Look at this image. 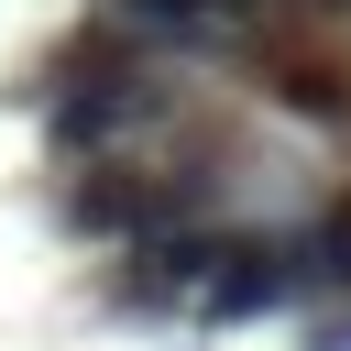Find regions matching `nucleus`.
<instances>
[{
	"mask_svg": "<svg viewBox=\"0 0 351 351\" xmlns=\"http://www.w3.org/2000/svg\"><path fill=\"white\" fill-rule=\"evenodd\" d=\"M154 110H165L154 66H132V55H88L77 77H55V99H44V132H55V154H88V143H110V132L154 121Z\"/></svg>",
	"mask_w": 351,
	"mask_h": 351,
	"instance_id": "nucleus-1",
	"label": "nucleus"
},
{
	"mask_svg": "<svg viewBox=\"0 0 351 351\" xmlns=\"http://www.w3.org/2000/svg\"><path fill=\"white\" fill-rule=\"evenodd\" d=\"M296 296H318L307 241H230V263H219V285H208L197 307H208V318H274V307H296Z\"/></svg>",
	"mask_w": 351,
	"mask_h": 351,
	"instance_id": "nucleus-2",
	"label": "nucleus"
},
{
	"mask_svg": "<svg viewBox=\"0 0 351 351\" xmlns=\"http://www.w3.org/2000/svg\"><path fill=\"white\" fill-rule=\"evenodd\" d=\"M230 263V230H154L143 241V274H132V307H165V296H208Z\"/></svg>",
	"mask_w": 351,
	"mask_h": 351,
	"instance_id": "nucleus-3",
	"label": "nucleus"
},
{
	"mask_svg": "<svg viewBox=\"0 0 351 351\" xmlns=\"http://www.w3.org/2000/svg\"><path fill=\"white\" fill-rule=\"evenodd\" d=\"M110 22H132V33H208L219 0H110Z\"/></svg>",
	"mask_w": 351,
	"mask_h": 351,
	"instance_id": "nucleus-4",
	"label": "nucleus"
},
{
	"mask_svg": "<svg viewBox=\"0 0 351 351\" xmlns=\"http://www.w3.org/2000/svg\"><path fill=\"white\" fill-rule=\"evenodd\" d=\"M307 274H318V285H351V197L307 230Z\"/></svg>",
	"mask_w": 351,
	"mask_h": 351,
	"instance_id": "nucleus-5",
	"label": "nucleus"
},
{
	"mask_svg": "<svg viewBox=\"0 0 351 351\" xmlns=\"http://www.w3.org/2000/svg\"><path fill=\"white\" fill-rule=\"evenodd\" d=\"M307 351H351V318H318V329H307Z\"/></svg>",
	"mask_w": 351,
	"mask_h": 351,
	"instance_id": "nucleus-6",
	"label": "nucleus"
},
{
	"mask_svg": "<svg viewBox=\"0 0 351 351\" xmlns=\"http://www.w3.org/2000/svg\"><path fill=\"white\" fill-rule=\"evenodd\" d=\"M296 11H318V22H351V0H296Z\"/></svg>",
	"mask_w": 351,
	"mask_h": 351,
	"instance_id": "nucleus-7",
	"label": "nucleus"
}]
</instances>
